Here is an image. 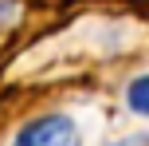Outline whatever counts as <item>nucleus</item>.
Wrapping results in <instances>:
<instances>
[{
    "mask_svg": "<svg viewBox=\"0 0 149 146\" xmlns=\"http://www.w3.org/2000/svg\"><path fill=\"white\" fill-rule=\"evenodd\" d=\"M74 138H79V134H74V123L67 115L36 118V123H28L20 134H16L20 146H63V142H74Z\"/></svg>",
    "mask_w": 149,
    "mask_h": 146,
    "instance_id": "nucleus-1",
    "label": "nucleus"
},
{
    "mask_svg": "<svg viewBox=\"0 0 149 146\" xmlns=\"http://www.w3.org/2000/svg\"><path fill=\"white\" fill-rule=\"evenodd\" d=\"M130 107H134L137 115L149 118V75H141V79L130 83Z\"/></svg>",
    "mask_w": 149,
    "mask_h": 146,
    "instance_id": "nucleus-2",
    "label": "nucleus"
}]
</instances>
